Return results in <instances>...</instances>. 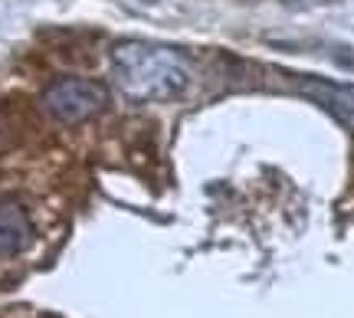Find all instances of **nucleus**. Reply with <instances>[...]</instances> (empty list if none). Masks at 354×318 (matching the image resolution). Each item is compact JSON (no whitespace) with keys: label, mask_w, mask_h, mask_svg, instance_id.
Wrapping results in <instances>:
<instances>
[{"label":"nucleus","mask_w":354,"mask_h":318,"mask_svg":"<svg viewBox=\"0 0 354 318\" xmlns=\"http://www.w3.org/2000/svg\"><path fill=\"white\" fill-rule=\"evenodd\" d=\"M112 86L131 105L180 99L190 86V59L180 50L125 39L112 50Z\"/></svg>","instance_id":"1"},{"label":"nucleus","mask_w":354,"mask_h":318,"mask_svg":"<svg viewBox=\"0 0 354 318\" xmlns=\"http://www.w3.org/2000/svg\"><path fill=\"white\" fill-rule=\"evenodd\" d=\"M39 105L56 122L79 125V122H88V118H95V115L109 109V89L102 82H95V79H79V76L56 79L53 86L43 89Z\"/></svg>","instance_id":"2"},{"label":"nucleus","mask_w":354,"mask_h":318,"mask_svg":"<svg viewBox=\"0 0 354 318\" xmlns=\"http://www.w3.org/2000/svg\"><path fill=\"white\" fill-rule=\"evenodd\" d=\"M295 89L302 92L305 99H312L322 105L325 112H331L338 122L354 128V86L351 82H331V79L318 76H292Z\"/></svg>","instance_id":"3"},{"label":"nucleus","mask_w":354,"mask_h":318,"mask_svg":"<svg viewBox=\"0 0 354 318\" xmlns=\"http://www.w3.org/2000/svg\"><path fill=\"white\" fill-rule=\"evenodd\" d=\"M33 243V223L17 200L0 197V256H17Z\"/></svg>","instance_id":"4"}]
</instances>
